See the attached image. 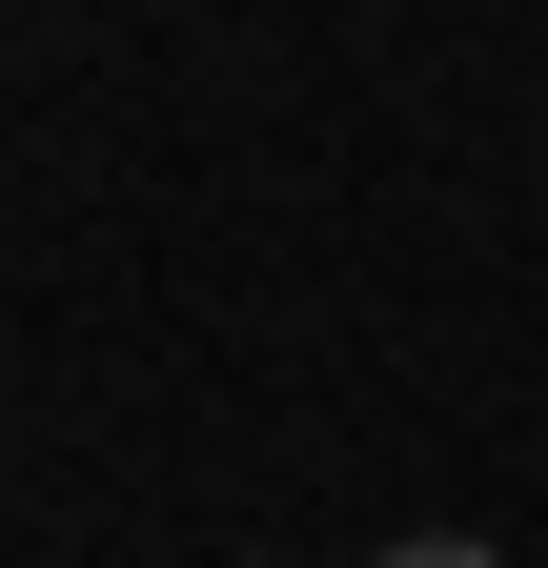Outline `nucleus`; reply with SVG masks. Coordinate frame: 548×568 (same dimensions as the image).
<instances>
[{
  "label": "nucleus",
  "mask_w": 548,
  "mask_h": 568,
  "mask_svg": "<svg viewBox=\"0 0 548 568\" xmlns=\"http://www.w3.org/2000/svg\"><path fill=\"white\" fill-rule=\"evenodd\" d=\"M386 568H508V548H467V528H427V548H386Z\"/></svg>",
  "instance_id": "obj_1"
}]
</instances>
